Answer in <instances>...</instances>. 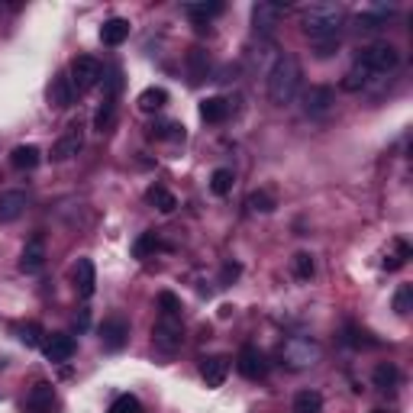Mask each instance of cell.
I'll use <instances>...</instances> for the list:
<instances>
[{
	"mask_svg": "<svg viewBox=\"0 0 413 413\" xmlns=\"http://www.w3.org/2000/svg\"><path fill=\"white\" fill-rule=\"evenodd\" d=\"M345 10L339 4H310L300 10V26L316 58H333L343 42Z\"/></svg>",
	"mask_w": 413,
	"mask_h": 413,
	"instance_id": "6da1fadb",
	"label": "cell"
},
{
	"mask_svg": "<svg viewBox=\"0 0 413 413\" xmlns=\"http://www.w3.org/2000/svg\"><path fill=\"white\" fill-rule=\"evenodd\" d=\"M300 61L294 55H278L275 65L268 68V100L275 107H288L294 97H297V87H300Z\"/></svg>",
	"mask_w": 413,
	"mask_h": 413,
	"instance_id": "7a4b0ae2",
	"label": "cell"
},
{
	"mask_svg": "<svg viewBox=\"0 0 413 413\" xmlns=\"http://www.w3.org/2000/svg\"><path fill=\"white\" fill-rule=\"evenodd\" d=\"M355 65H362L371 78H384L400 65V52H397V46H390V42H368V46L359 49Z\"/></svg>",
	"mask_w": 413,
	"mask_h": 413,
	"instance_id": "3957f363",
	"label": "cell"
},
{
	"mask_svg": "<svg viewBox=\"0 0 413 413\" xmlns=\"http://www.w3.org/2000/svg\"><path fill=\"white\" fill-rule=\"evenodd\" d=\"M68 78H71L75 91H91L94 85H100V78H104V65L94 55H78L68 65Z\"/></svg>",
	"mask_w": 413,
	"mask_h": 413,
	"instance_id": "277c9868",
	"label": "cell"
},
{
	"mask_svg": "<svg viewBox=\"0 0 413 413\" xmlns=\"http://www.w3.org/2000/svg\"><path fill=\"white\" fill-rule=\"evenodd\" d=\"M152 343L161 352H178L184 343L181 316H159V323L152 326Z\"/></svg>",
	"mask_w": 413,
	"mask_h": 413,
	"instance_id": "5b68a950",
	"label": "cell"
},
{
	"mask_svg": "<svg viewBox=\"0 0 413 413\" xmlns=\"http://www.w3.org/2000/svg\"><path fill=\"white\" fill-rule=\"evenodd\" d=\"M100 345L107 349V352H120L123 345L130 343V320H123V316H107V320L100 323Z\"/></svg>",
	"mask_w": 413,
	"mask_h": 413,
	"instance_id": "8992f818",
	"label": "cell"
},
{
	"mask_svg": "<svg viewBox=\"0 0 413 413\" xmlns=\"http://www.w3.org/2000/svg\"><path fill=\"white\" fill-rule=\"evenodd\" d=\"M284 359L291 362L294 368H307V365H314V362L320 359V345H316L314 339H307V336H294L291 343L284 345Z\"/></svg>",
	"mask_w": 413,
	"mask_h": 413,
	"instance_id": "52a82bcc",
	"label": "cell"
},
{
	"mask_svg": "<svg viewBox=\"0 0 413 413\" xmlns=\"http://www.w3.org/2000/svg\"><path fill=\"white\" fill-rule=\"evenodd\" d=\"M81 146H85V126H81V123H71L68 130L58 136V142L52 146V159L55 161H68V159H75V155L81 152Z\"/></svg>",
	"mask_w": 413,
	"mask_h": 413,
	"instance_id": "ba28073f",
	"label": "cell"
},
{
	"mask_svg": "<svg viewBox=\"0 0 413 413\" xmlns=\"http://www.w3.org/2000/svg\"><path fill=\"white\" fill-rule=\"evenodd\" d=\"M281 13H284V4H275V0H259V4H252V26H255V32L268 36V32L281 23Z\"/></svg>",
	"mask_w": 413,
	"mask_h": 413,
	"instance_id": "9c48e42d",
	"label": "cell"
},
{
	"mask_svg": "<svg viewBox=\"0 0 413 413\" xmlns=\"http://www.w3.org/2000/svg\"><path fill=\"white\" fill-rule=\"evenodd\" d=\"M336 104V91L329 85H314L304 94V113L307 116H326Z\"/></svg>",
	"mask_w": 413,
	"mask_h": 413,
	"instance_id": "30bf717a",
	"label": "cell"
},
{
	"mask_svg": "<svg viewBox=\"0 0 413 413\" xmlns=\"http://www.w3.org/2000/svg\"><path fill=\"white\" fill-rule=\"evenodd\" d=\"M236 368H239V375L242 378L259 381V378H265L268 362H265V355H261L255 345H242V349H239V359H236Z\"/></svg>",
	"mask_w": 413,
	"mask_h": 413,
	"instance_id": "8fae6325",
	"label": "cell"
},
{
	"mask_svg": "<svg viewBox=\"0 0 413 413\" xmlns=\"http://www.w3.org/2000/svg\"><path fill=\"white\" fill-rule=\"evenodd\" d=\"M42 265H46V239L32 236L30 242L23 245V252H20V271H26V275H39Z\"/></svg>",
	"mask_w": 413,
	"mask_h": 413,
	"instance_id": "7c38bea8",
	"label": "cell"
},
{
	"mask_svg": "<svg viewBox=\"0 0 413 413\" xmlns=\"http://www.w3.org/2000/svg\"><path fill=\"white\" fill-rule=\"evenodd\" d=\"M230 375V359L226 355H210V359L200 362V378L207 381V388H223Z\"/></svg>",
	"mask_w": 413,
	"mask_h": 413,
	"instance_id": "4fadbf2b",
	"label": "cell"
},
{
	"mask_svg": "<svg viewBox=\"0 0 413 413\" xmlns=\"http://www.w3.org/2000/svg\"><path fill=\"white\" fill-rule=\"evenodd\" d=\"M75 291L81 294V297H94V291H97V268H94L91 259H78L75 265Z\"/></svg>",
	"mask_w": 413,
	"mask_h": 413,
	"instance_id": "5bb4252c",
	"label": "cell"
},
{
	"mask_svg": "<svg viewBox=\"0 0 413 413\" xmlns=\"http://www.w3.org/2000/svg\"><path fill=\"white\" fill-rule=\"evenodd\" d=\"M42 352L49 362H68L75 355V339L65 336V333H52V336L42 343Z\"/></svg>",
	"mask_w": 413,
	"mask_h": 413,
	"instance_id": "9a60e30c",
	"label": "cell"
},
{
	"mask_svg": "<svg viewBox=\"0 0 413 413\" xmlns=\"http://www.w3.org/2000/svg\"><path fill=\"white\" fill-rule=\"evenodd\" d=\"M71 100H75L71 78L68 75H55L52 85H49V104H52L55 110H65V107H71Z\"/></svg>",
	"mask_w": 413,
	"mask_h": 413,
	"instance_id": "2e32d148",
	"label": "cell"
},
{
	"mask_svg": "<svg viewBox=\"0 0 413 413\" xmlns=\"http://www.w3.org/2000/svg\"><path fill=\"white\" fill-rule=\"evenodd\" d=\"M52 404H55L52 384H49V381L32 384L30 397H26V410H30V413H52Z\"/></svg>",
	"mask_w": 413,
	"mask_h": 413,
	"instance_id": "e0dca14e",
	"label": "cell"
},
{
	"mask_svg": "<svg viewBox=\"0 0 413 413\" xmlns=\"http://www.w3.org/2000/svg\"><path fill=\"white\" fill-rule=\"evenodd\" d=\"M26 210V194L23 191H4L0 194V223L20 220Z\"/></svg>",
	"mask_w": 413,
	"mask_h": 413,
	"instance_id": "ac0fdd59",
	"label": "cell"
},
{
	"mask_svg": "<svg viewBox=\"0 0 413 413\" xmlns=\"http://www.w3.org/2000/svg\"><path fill=\"white\" fill-rule=\"evenodd\" d=\"M130 39V20H123V16H110L107 23L100 26V42L104 46H120Z\"/></svg>",
	"mask_w": 413,
	"mask_h": 413,
	"instance_id": "d6986e66",
	"label": "cell"
},
{
	"mask_svg": "<svg viewBox=\"0 0 413 413\" xmlns=\"http://www.w3.org/2000/svg\"><path fill=\"white\" fill-rule=\"evenodd\" d=\"M187 75H191V85H200L210 78V55L204 49H191L187 52Z\"/></svg>",
	"mask_w": 413,
	"mask_h": 413,
	"instance_id": "ffe728a7",
	"label": "cell"
},
{
	"mask_svg": "<svg viewBox=\"0 0 413 413\" xmlns=\"http://www.w3.org/2000/svg\"><path fill=\"white\" fill-rule=\"evenodd\" d=\"M39 161H42L39 146H16L13 152H10V165H13L16 171H32Z\"/></svg>",
	"mask_w": 413,
	"mask_h": 413,
	"instance_id": "44dd1931",
	"label": "cell"
},
{
	"mask_svg": "<svg viewBox=\"0 0 413 413\" xmlns=\"http://www.w3.org/2000/svg\"><path fill=\"white\" fill-rule=\"evenodd\" d=\"M230 116V100L226 97H207L200 104V120L204 123H223Z\"/></svg>",
	"mask_w": 413,
	"mask_h": 413,
	"instance_id": "7402d4cb",
	"label": "cell"
},
{
	"mask_svg": "<svg viewBox=\"0 0 413 413\" xmlns=\"http://www.w3.org/2000/svg\"><path fill=\"white\" fill-rule=\"evenodd\" d=\"M184 13L207 23V20H214V16L223 13V4L220 0H191V4H184Z\"/></svg>",
	"mask_w": 413,
	"mask_h": 413,
	"instance_id": "603a6c76",
	"label": "cell"
},
{
	"mask_svg": "<svg viewBox=\"0 0 413 413\" xmlns=\"http://www.w3.org/2000/svg\"><path fill=\"white\" fill-rule=\"evenodd\" d=\"M397 381H400V371H397L394 362H381V365L371 371V384H375L378 390H394Z\"/></svg>",
	"mask_w": 413,
	"mask_h": 413,
	"instance_id": "cb8c5ba5",
	"label": "cell"
},
{
	"mask_svg": "<svg viewBox=\"0 0 413 413\" xmlns=\"http://www.w3.org/2000/svg\"><path fill=\"white\" fill-rule=\"evenodd\" d=\"M139 110H146V113H155V110H161L165 104H168V91L165 87H146V91L139 94Z\"/></svg>",
	"mask_w": 413,
	"mask_h": 413,
	"instance_id": "d4e9b609",
	"label": "cell"
},
{
	"mask_svg": "<svg viewBox=\"0 0 413 413\" xmlns=\"http://www.w3.org/2000/svg\"><path fill=\"white\" fill-rule=\"evenodd\" d=\"M294 413H323V397L320 390H297V397H294Z\"/></svg>",
	"mask_w": 413,
	"mask_h": 413,
	"instance_id": "484cf974",
	"label": "cell"
},
{
	"mask_svg": "<svg viewBox=\"0 0 413 413\" xmlns=\"http://www.w3.org/2000/svg\"><path fill=\"white\" fill-rule=\"evenodd\" d=\"M375 78L368 75L362 65H352V68L345 71V78H343V91H349V94H359V91H365L368 85H371Z\"/></svg>",
	"mask_w": 413,
	"mask_h": 413,
	"instance_id": "4316f807",
	"label": "cell"
},
{
	"mask_svg": "<svg viewBox=\"0 0 413 413\" xmlns=\"http://www.w3.org/2000/svg\"><path fill=\"white\" fill-rule=\"evenodd\" d=\"M113 120H116V100L113 97H104V100H100V107H97V113H94V130L107 132L110 126H113Z\"/></svg>",
	"mask_w": 413,
	"mask_h": 413,
	"instance_id": "83f0119b",
	"label": "cell"
},
{
	"mask_svg": "<svg viewBox=\"0 0 413 413\" xmlns=\"http://www.w3.org/2000/svg\"><path fill=\"white\" fill-rule=\"evenodd\" d=\"M146 200H149V204H152V207H159L161 214H171V210H175V207H178L175 194H171L168 187H159V184H155V187H149Z\"/></svg>",
	"mask_w": 413,
	"mask_h": 413,
	"instance_id": "f1b7e54d",
	"label": "cell"
},
{
	"mask_svg": "<svg viewBox=\"0 0 413 413\" xmlns=\"http://www.w3.org/2000/svg\"><path fill=\"white\" fill-rule=\"evenodd\" d=\"M233 184H236L233 168H216L214 175H210V191H214L216 197H226V194L233 191Z\"/></svg>",
	"mask_w": 413,
	"mask_h": 413,
	"instance_id": "f546056e",
	"label": "cell"
},
{
	"mask_svg": "<svg viewBox=\"0 0 413 413\" xmlns=\"http://www.w3.org/2000/svg\"><path fill=\"white\" fill-rule=\"evenodd\" d=\"M291 271H294V278H297V281H310V278H314V271H316L314 255H310V252H297L291 259Z\"/></svg>",
	"mask_w": 413,
	"mask_h": 413,
	"instance_id": "4dcf8cb0",
	"label": "cell"
},
{
	"mask_svg": "<svg viewBox=\"0 0 413 413\" xmlns=\"http://www.w3.org/2000/svg\"><path fill=\"white\" fill-rule=\"evenodd\" d=\"M343 343L352 345V349H375L378 339H371V333H365V329H359V326H345Z\"/></svg>",
	"mask_w": 413,
	"mask_h": 413,
	"instance_id": "1f68e13d",
	"label": "cell"
},
{
	"mask_svg": "<svg viewBox=\"0 0 413 413\" xmlns=\"http://www.w3.org/2000/svg\"><path fill=\"white\" fill-rule=\"evenodd\" d=\"M152 139H171V142H184V126L181 123H155L149 130Z\"/></svg>",
	"mask_w": 413,
	"mask_h": 413,
	"instance_id": "d6a6232c",
	"label": "cell"
},
{
	"mask_svg": "<svg viewBox=\"0 0 413 413\" xmlns=\"http://www.w3.org/2000/svg\"><path fill=\"white\" fill-rule=\"evenodd\" d=\"M275 207H278V200L271 197L268 191L249 194V210H255V214H275Z\"/></svg>",
	"mask_w": 413,
	"mask_h": 413,
	"instance_id": "836d02e7",
	"label": "cell"
},
{
	"mask_svg": "<svg viewBox=\"0 0 413 413\" xmlns=\"http://www.w3.org/2000/svg\"><path fill=\"white\" fill-rule=\"evenodd\" d=\"M413 307V284H400L397 294H394V314L397 316H407Z\"/></svg>",
	"mask_w": 413,
	"mask_h": 413,
	"instance_id": "e575fe53",
	"label": "cell"
},
{
	"mask_svg": "<svg viewBox=\"0 0 413 413\" xmlns=\"http://www.w3.org/2000/svg\"><path fill=\"white\" fill-rule=\"evenodd\" d=\"M155 249H159V236H155V233H142V236L136 239V245H132V255H136V259H149Z\"/></svg>",
	"mask_w": 413,
	"mask_h": 413,
	"instance_id": "d590c367",
	"label": "cell"
},
{
	"mask_svg": "<svg viewBox=\"0 0 413 413\" xmlns=\"http://www.w3.org/2000/svg\"><path fill=\"white\" fill-rule=\"evenodd\" d=\"M159 310H161V316H181V300H178V294L161 291L159 294Z\"/></svg>",
	"mask_w": 413,
	"mask_h": 413,
	"instance_id": "8d00e7d4",
	"label": "cell"
},
{
	"mask_svg": "<svg viewBox=\"0 0 413 413\" xmlns=\"http://www.w3.org/2000/svg\"><path fill=\"white\" fill-rule=\"evenodd\" d=\"M110 413H142V404H139L132 394H120V397L113 400V407H110Z\"/></svg>",
	"mask_w": 413,
	"mask_h": 413,
	"instance_id": "74e56055",
	"label": "cell"
},
{
	"mask_svg": "<svg viewBox=\"0 0 413 413\" xmlns=\"http://www.w3.org/2000/svg\"><path fill=\"white\" fill-rule=\"evenodd\" d=\"M407 259H410V245L397 242V255H388V259H384V268H388V271H397V268L407 265Z\"/></svg>",
	"mask_w": 413,
	"mask_h": 413,
	"instance_id": "f35d334b",
	"label": "cell"
},
{
	"mask_svg": "<svg viewBox=\"0 0 413 413\" xmlns=\"http://www.w3.org/2000/svg\"><path fill=\"white\" fill-rule=\"evenodd\" d=\"M20 343L23 345H39L42 343V329H39L36 323H26V326L20 329Z\"/></svg>",
	"mask_w": 413,
	"mask_h": 413,
	"instance_id": "ab89813d",
	"label": "cell"
},
{
	"mask_svg": "<svg viewBox=\"0 0 413 413\" xmlns=\"http://www.w3.org/2000/svg\"><path fill=\"white\" fill-rule=\"evenodd\" d=\"M239 275H242V265H239V261H226L220 271V284H233Z\"/></svg>",
	"mask_w": 413,
	"mask_h": 413,
	"instance_id": "60d3db41",
	"label": "cell"
},
{
	"mask_svg": "<svg viewBox=\"0 0 413 413\" xmlns=\"http://www.w3.org/2000/svg\"><path fill=\"white\" fill-rule=\"evenodd\" d=\"M371 413H390V410H371Z\"/></svg>",
	"mask_w": 413,
	"mask_h": 413,
	"instance_id": "b9f144b4",
	"label": "cell"
}]
</instances>
